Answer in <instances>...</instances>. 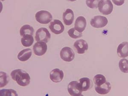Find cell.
I'll return each mask as SVG.
<instances>
[{
	"instance_id": "1",
	"label": "cell",
	"mask_w": 128,
	"mask_h": 96,
	"mask_svg": "<svg viewBox=\"0 0 128 96\" xmlns=\"http://www.w3.org/2000/svg\"><path fill=\"white\" fill-rule=\"evenodd\" d=\"M10 75L12 79L20 86L25 87L30 83V77L29 74L22 69L14 70Z\"/></svg>"
},
{
	"instance_id": "2",
	"label": "cell",
	"mask_w": 128,
	"mask_h": 96,
	"mask_svg": "<svg viewBox=\"0 0 128 96\" xmlns=\"http://www.w3.org/2000/svg\"><path fill=\"white\" fill-rule=\"evenodd\" d=\"M98 9L102 14L110 15L113 10V5L110 0H100L98 5Z\"/></svg>"
},
{
	"instance_id": "3",
	"label": "cell",
	"mask_w": 128,
	"mask_h": 96,
	"mask_svg": "<svg viewBox=\"0 0 128 96\" xmlns=\"http://www.w3.org/2000/svg\"><path fill=\"white\" fill-rule=\"evenodd\" d=\"M36 20L41 24H46L51 22L52 16L51 13L45 10H41L37 12L35 16Z\"/></svg>"
},
{
	"instance_id": "4",
	"label": "cell",
	"mask_w": 128,
	"mask_h": 96,
	"mask_svg": "<svg viewBox=\"0 0 128 96\" xmlns=\"http://www.w3.org/2000/svg\"><path fill=\"white\" fill-rule=\"evenodd\" d=\"M68 90L71 96H82V94L83 92L82 88L80 83L76 81H73L69 83Z\"/></svg>"
},
{
	"instance_id": "5",
	"label": "cell",
	"mask_w": 128,
	"mask_h": 96,
	"mask_svg": "<svg viewBox=\"0 0 128 96\" xmlns=\"http://www.w3.org/2000/svg\"><path fill=\"white\" fill-rule=\"evenodd\" d=\"M51 35L47 28H41L37 30L35 36L36 40L38 42H43L47 43L49 41Z\"/></svg>"
},
{
	"instance_id": "6",
	"label": "cell",
	"mask_w": 128,
	"mask_h": 96,
	"mask_svg": "<svg viewBox=\"0 0 128 96\" xmlns=\"http://www.w3.org/2000/svg\"><path fill=\"white\" fill-rule=\"evenodd\" d=\"M107 18L104 16H94L90 20V25L94 28H104L108 24Z\"/></svg>"
},
{
	"instance_id": "7",
	"label": "cell",
	"mask_w": 128,
	"mask_h": 96,
	"mask_svg": "<svg viewBox=\"0 0 128 96\" xmlns=\"http://www.w3.org/2000/svg\"><path fill=\"white\" fill-rule=\"evenodd\" d=\"M61 58L67 62H72L75 57V54L73 50L70 47H64L61 50L60 53Z\"/></svg>"
},
{
	"instance_id": "8",
	"label": "cell",
	"mask_w": 128,
	"mask_h": 96,
	"mask_svg": "<svg viewBox=\"0 0 128 96\" xmlns=\"http://www.w3.org/2000/svg\"><path fill=\"white\" fill-rule=\"evenodd\" d=\"M49 27L51 32L56 35L62 34L64 30V26L62 22L57 19L54 20L50 24Z\"/></svg>"
},
{
	"instance_id": "9",
	"label": "cell",
	"mask_w": 128,
	"mask_h": 96,
	"mask_svg": "<svg viewBox=\"0 0 128 96\" xmlns=\"http://www.w3.org/2000/svg\"><path fill=\"white\" fill-rule=\"evenodd\" d=\"M48 49L46 43L43 42H38L33 47L34 53L37 56H42L45 54Z\"/></svg>"
},
{
	"instance_id": "10",
	"label": "cell",
	"mask_w": 128,
	"mask_h": 96,
	"mask_svg": "<svg viewBox=\"0 0 128 96\" xmlns=\"http://www.w3.org/2000/svg\"><path fill=\"white\" fill-rule=\"evenodd\" d=\"M74 47L78 54H84L88 50V45L87 42L84 40H80L75 42Z\"/></svg>"
},
{
	"instance_id": "11",
	"label": "cell",
	"mask_w": 128,
	"mask_h": 96,
	"mask_svg": "<svg viewBox=\"0 0 128 96\" xmlns=\"http://www.w3.org/2000/svg\"><path fill=\"white\" fill-rule=\"evenodd\" d=\"M50 77L52 81L55 83H58L63 79L64 73L62 70L59 69H54L50 72Z\"/></svg>"
},
{
	"instance_id": "12",
	"label": "cell",
	"mask_w": 128,
	"mask_h": 96,
	"mask_svg": "<svg viewBox=\"0 0 128 96\" xmlns=\"http://www.w3.org/2000/svg\"><path fill=\"white\" fill-rule=\"evenodd\" d=\"M63 20L64 24L67 26H69L72 24L74 20V13L73 10L68 9L63 14Z\"/></svg>"
},
{
	"instance_id": "13",
	"label": "cell",
	"mask_w": 128,
	"mask_h": 96,
	"mask_svg": "<svg viewBox=\"0 0 128 96\" xmlns=\"http://www.w3.org/2000/svg\"><path fill=\"white\" fill-rule=\"evenodd\" d=\"M87 22L86 18L83 16H79L76 19L74 28L78 32H82L86 29Z\"/></svg>"
},
{
	"instance_id": "14",
	"label": "cell",
	"mask_w": 128,
	"mask_h": 96,
	"mask_svg": "<svg viewBox=\"0 0 128 96\" xmlns=\"http://www.w3.org/2000/svg\"><path fill=\"white\" fill-rule=\"evenodd\" d=\"M117 54L118 56L122 58L128 56V42H123L120 44L117 48Z\"/></svg>"
},
{
	"instance_id": "15",
	"label": "cell",
	"mask_w": 128,
	"mask_h": 96,
	"mask_svg": "<svg viewBox=\"0 0 128 96\" xmlns=\"http://www.w3.org/2000/svg\"><path fill=\"white\" fill-rule=\"evenodd\" d=\"M111 89V84L106 81L104 84L100 86H95V90L100 94L105 95L108 93Z\"/></svg>"
},
{
	"instance_id": "16",
	"label": "cell",
	"mask_w": 128,
	"mask_h": 96,
	"mask_svg": "<svg viewBox=\"0 0 128 96\" xmlns=\"http://www.w3.org/2000/svg\"><path fill=\"white\" fill-rule=\"evenodd\" d=\"M32 56V51L30 48L20 51L18 55V58L22 62H25L29 60Z\"/></svg>"
},
{
	"instance_id": "17",
	"label": "cell",
	"mask_w": 128,
	"mask_h": 96,
	"mask_svg": "<svg viewBox=\"0 0 128 96\" xmlns=\"http://www.w3.org/2000/svg\"><path fill=\"white\" fill-rule=\"evenodd\" d=\"M79 82L80 83L83 92H86L88 90L92 85V81L87 77H84L80 79L79 80Z\"/></svg>"
},
{
	"instance_id": "18",
	"label": "cell",
	"mask_w": 128,
	"mask_h": 96,
	"mask_svg": "<svg viewBox=\"0 0 128 96\" xmlns=\"http://www.w3.org/2000/svg\"><path fill=\"white\" fill-rule=\"evenodd\" d=\"M34 32V28L29 25H24L21 28L20 30V36L23 37L26 35H33Z\"/></svg>"
},
{
	"instance_id": "19",
	"label": "cell",
	"mask_w": 128,
	"mask_h": 96,
	"mask_svg": "<svg viewBox=\"0 0 128 96\" xmlns=\"http://www.w3.org/2000/svg\"><path fill=\"white\" fill-rule=\"evenodd\" d=\"M21 42L24 47H29L34 42V38L32 35H25L21 39Z\"/></svg>"
},
{
	"instance_id": "20",
	"label": "cell",
	"mask_w": 128,
	"mask_h": 96,
	"mask_svg": "<svg viewBox=\"0 0 128 96\" xmlns=\"http://www.w3.org/2000/svg\"><path fill=\"white\" fill-rule=\"evenodd\" d=\"M94 82L96 86H101L106 82V78L102 74H97L94 78Z\"/></svg>"
},
{
	"instance_id": "21",
	"label": "cell",
	"mask_w": 128,
	"mask_h": 96,
	"mask_svg": "<svg viewBox=\"0 0 128 96\" xmlns=\"http://www.w3.org/2000/svg\"><path fill=\"white\" fill-rule=\"evenodd\" d=\"M119 67L122 73H128V60L126 58L121 60L119 62Z\"/></svg>"
},
{
	"instance_id": "22",
	"label": "cell",
	"mask_w": 128,
	"mask_h": 96,
	"mask_svg": "<svg viewBox=\"0 0 128 96\" xmlns=\"http://www.w3.org/2000/svg\"><path fill=\"white\" fill-rule=\"evenodd\" d=\"M0 87L2 88L6 86V85L8 84V83L9 82V80L8 79V75L6 73L3 72H0Z\"/></svg>"
},
{
	"instance_id": "23",
	"label": "cell",
	"mask_w": 128,
	"mask_h": 96,
	"mask_svg": "<svg viewBox=\"0 0 128 96\" xmlns=\"http://www.w3.org/2000/svg\"><path fill=\"white\" fill-rule=\"evenodd\" d=\"M69 36L72 38L76 39L77 38H80L82 36V32H79L76 30L75 28H72L69 30L68 32Z\"/></svg>"
},
{
	"instance_id": "24",
	"label": "cell",
	"mask_w": 128,
	"mask_h": 96,
	"mask_svg": "<svg viewBox=\"0 0 128 96\" xmlns=\"http://www.w3.org/2000/svg\"><path fill=\"white\" fill-rule=\"evenodd\" d=\"M0 96H18L16 91L12 89H3L0 90Z\"/></svg>"
},
{
	"instance_id": "25",
	"label": "cell",
	"mask_w": 128,
	"mask_h": 96,
	"mask_svg": "<svg viewBox=\"0 0 128 96\" xmlns=\"http://www.w3.org/2000/svg\"><path fill=\"white\" fill-rule=\"evenodd\" d=\"M100 0H86L87 6L91 9H96L98 8V5Z\"/></svg>"
},
{
	"instance_id": "26",
	"label": "cell",
	"mask_w": 128,
	"mask_h": 96,
	"mask_svg": "<svg viewBox=\"0 0 128 96\" xmlns=\"http://www.w3.org/2000/svg\"><path fill=\"white\" fill-rule=\"evenodd\" d=\"M125 0H112L114 4L116 6H120L124 4Z\"/></svg>"
},
{
	"instance_id": "27",
	"label": "cell",
	"mask_w": 128,
	"mask_h": 96,
	"mask_svg": "<svg viewBox=\"0 0 128 96\" xmlns=\"http://www.w3.org/2000/svg\"><path fill=\"white\" fill-rule=\"evenodd\" d=\"M68 1H70V2H75V1H76V0H68Z\"/></svg>"
},
{
	"instance_id": "28",
	"label": "cell",
	"mask_w": 128,
	"mask_h": 96,
	"mask_svg": "<svg viewBox=\"0 0 128 96\" xmlns=\"http://www.w3.org/2000/svg\"><path fill=\"white\" fill-rule=\"evenodd\" d=\"M2 1H4V0H1Z\"/></svg>"
}]
</instances>
